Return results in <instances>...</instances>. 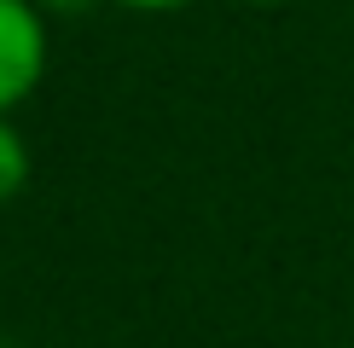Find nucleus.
<instances>
[{
  "mask_svg": "<svg viewBox=\"0 0 354 348\" xmlns=\"http://www.w3.org/2000/svg\"><path fill=\"white\" fill-rule=\"evenodd\" d=\"M47 76V12L41 0H0V116H12Z\"/></svg>",
  "mask_w": 354,
  "mask_h": 348,
  "instance_id": "obj_1",
  "label": "nucleus"
},
{
  "mask_svg": "<svg viewBox=\"0 0 354 348\" xmlns=\"http://www.w3.org/2000/svg\"><path fill=\"white\" fill-rule=\"evenodd\" d=\"M64 6H82V0H41V12H64Z\"/></svg>",
  "mask_w": 354,
  "mask_h": 348,
  "instance_id": "obj_4",
  "label": "nucleus"
},
{
  "mask_svg": "<svg viewBox=\"0 0 354 348\" xmlns=\"http://www.w3.org/2000/svg\"><path fill=\"white\" fill-rule=\"evenodd\" d=\"M0 348H12V342H0Z\"/></svg>",
  "mask_w": 354,
  "mask_h": 348,
  "instance_id": "obj_6",
  "label": "nucleus"
},
{
  "mask_svg": "<svg viewBox=\"0 0 354 348\" xmlns=\"http://www.w3.org/2000/svg\"><path fill=\"white\" fill-rule=\"evenodd\" d=\"M250 6H285V0H250Z\"/></svg>",
  "mask_w": 354,
  "mask_h": 348,
  "instance_id": "obj_5",
  "label": "nucleus"
},
{
  "mask_svg": "<svg viewBox=\"0 0 354 348\" xmlns=\"http://www.w3.org/2000/svg\"><path fill=\"white\" fill-rule=\"evenodd\" d=\"M111 6H128V12H180L192 0H111Z\"/></svg>",
  "mask_w": 354,
  "mask_h": 348,
  "instance_id": "obj_3",
  "label": "nucleus"
},
{
  "mask_svg": "<svg viewBox=\"0 0 354 348\" xmlns=\"http://www.w3.org/2000/svg\"><path fill=\"white\" fill-rule=\"evenodd\" d=\"M29 186V145L12 128V116H0V203H12Z\"/></svg>",
  "mask_w": 354,
  "mask_h": 348,
  "instance_id": "obj_2",
  "label": "nucleus"
}]
</instances>
